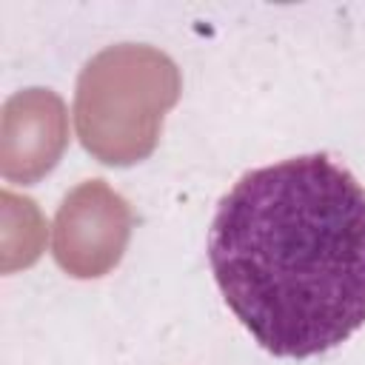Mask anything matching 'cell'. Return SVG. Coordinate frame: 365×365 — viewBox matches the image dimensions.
Here are the masks:
<instances>
[{
    "label": "cell",
    "instance_id": "cell-1",
    "mask_svg": "<svg viewBox=\"0 0 365 365\" xmlns=\"http://www.w3.org/2000/svg\"><path fill=\"white\" fill-rule=\"evenodd\" d=\"M208 259L265 351H331L365 325V188L328 154L254 168L220 200Z\"/></svg>",
    "mask_w": 365,
    "mask_h": 365
},
{
    "label": "cell",
    "instance_id": "cell-2",
    "mask_svg": "<svg viewBox=\"0 0 365 365\" xmlns=\"http://www.w3.org/2000/svg\"><path fill=\"white\" fill-rule=\"evenodd\" d=\"M177 97L180 71L163 51L131 43L111 46L77 80L80 140L103 163H137L157 145L163 114Z\"/></svg>",
    "mask_w": 365,
    "mask_h": 365
},
{
    "label": "cell",
    "instance_id": "cell-3",
    "mask_svg": "<svg viewBox=\"0 0 365 365\" xmlns=\"http://www.w3.org/2000/svg\"><path fill=\"white\" fill-rule=\"evenodd\" d=\"M131 231V211L103 180L77 185L54 220V259L71 277H103L111 271Z\"/></svg>",
    "mask_w": 365,
    "mask_h": 365
},
{
    "label": "cell",
    "instance_id": "cell-4",
    "mask_svg": "<svg viewBox=\"0 0 365 365\" xmlns=\"http://www.w3.org/2000/svg\"><path fill=\"white\" fill-rule=\"evenodd\" d=\"M3 114V174L23 182L43 177L66 145V111L60 97L29 88L14 94Z\"/></svg>",
    "mask_w": 365,
    "mask_h": 365
}]
</instances>
